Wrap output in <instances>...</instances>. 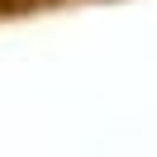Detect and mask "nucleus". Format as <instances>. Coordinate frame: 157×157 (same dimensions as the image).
Masks as SVG:
<instances>
[]
</instances>
